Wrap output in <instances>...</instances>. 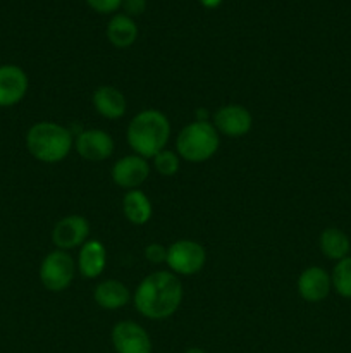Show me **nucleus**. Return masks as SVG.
Segmentation results:
<instances>
[{"mask_svg":"<svg viewBox=\"0 0 351 353\" xmlns=\"http://www.w3.org/2000/svg\"><path fill=\"white\" fill-rule=\"evenodd\" d=\"M133 302L138 312L147 319H169L182 302V285L174 272H151L138 285Z\"/></svg>","mask_w":351,"mask_h":353,"instance_id":"1","label":"nucleus"},{"mask_svg":"<svg viewBox=\"0 0 351 353\" xmlns=\"http://www.w3.org/2000/svg\"><path fill=\"white\" fill-rule=\"evenodd\" d=\"M171 137V123L167 116L157 109H145L131 119L127 126V143L134 154L145 159H153L165 150Z\"/></svg>","mask_w":351,"mask_h":353,"instance_id":"2","label":"nucleus"},{"mask_svg":"<svg viewBox=\"0 0 351 353\" xmlns=\"http://www.w3.org/2000/svg\"><path fill=\"white\" fill-rule=\"evenodd\" d=\"M71 130L58 123L41 121L33 124L26 134V147L36 161L45 164H57L71 152L74 140Z\"/></svg>","mask_w":351,"mask_h":353,"instance_id":"3","label":"nucleus"},{"mask_svg":"<svg viewBox=\"0 0 351 353\" xmlns=\"http://www.w3.org/2000/svg\"><path fill=\"white\" fill-rule=\"evenodd\" d=\"M220 138L210 121H195L182 128L176 140V154L184 161L198 164L215 155L219 150Z\"/></svg>","mask_w":351,"mask_h":353,"instance_id":"4","label":"nucleus"},{"mask_svg":"<svg viewBox=\"0 0 351 353\" xmlns=\"http://www.w3.org/2000/svg\"><path fill=\"white\" fill-rule=\"evenodd\" d=\"M76 274V264L64 250H54L41 261L40 281L48 292H64L71 286Z\"/></svg>","mask_w":351,"mask_h":353,"instance_id":"5","label":"nucleus"},{"mask_svg":"<svg viewBox=\"0 0 351 353\" xmlns=\"http://www.w3.org/2000/svg\"><path fill=\"white\" fill-rule=\"evenodd\" d=\"M167 265L176 276H193L203 269L206 252L198 241L179 240L167 247Z\"/></svg>","mask_w":351,"mask_h":353,"instance_id":"6","label":"nucleus"},{"mask_svg":"<svg viewBox=\"0 0 351 353\" xmlns=\"http://www.w3.org/2000/svg\"><path fill=\"white\" fill-rule=\"evenodd\" d=\"M89 223L86 217L72 214L58 221L52 231V241L57 250H72V248L83 247L88 241Z\"/></svg>","mask_w":351,"mask_h":353,"instance_id":"7","label":"nucleus"},{"mask_svg":"<svg viewBox=\"0 0 351 353\" xmlns=\"http://www.w3.org/2000/svg\"><path fill=\"white\" fill-rule=\"evenodd\" d=\"M112 345L117 353H151L150 334L134 321H120L114 326Z\"/></svg>","mask_w":351,"mask_h":353,"instance_id":"8","label":"nucleus"},{"mask_svg":"<svg viewBox=\"0 0 351 353\" xmlns=\"http://www.w3.org/2000/svg\"><path fill=\"white\" fill-rule=\"evenodd\" d=\"M212 124L219 131V134H226L229 138H241L250 133L251 126H253V117L246 107L229 103V105H222L213 114Z\"/></svg>","mask_w":351,"mask_h":353,"instance_id":"9","label":"nucleus"},{"mask_svg":"<svg viewBox=\"0 0 351 353\" xmlns=\"http://www.w3.org/2000/svg\"><path fill=\"white\" fill-rule=\"evenodd\" d=\"M150 176L148 159L141 155H126L112 165V179L117 186L124 190H138Z\"/></svg>","mask_w":351,"mask_h":353,"instance_id":"10","label":"nucleus"},{"mask_svg":"<svg viewBox=\"0 0 351 353\" xmlns=\"http://www.w3.org/2000/svg\"><path fill=\"white\" fill-rule=\"evenodd\" d=\"M76 152L85 161L102 162L114 154V140L103 130H85L76 134Z\"/></svg>","mask_w":351,"mask_h":353,"instance_id":"11","label":"nucleus"},{"mask_svg":"<svg viewBox=\"0 0 351 353\" xmlns=\"http://www.w3.org/2000/svg\"><path fill=\"white\" fill-rule=\"evenodd\" d=\"M332 290L330 274L323 268L312 265L306 268L298 278V293L305 302L319 303L329 296Z\"/></svg>","mask_w":351,"mask_h":353,"instance_id":"12","label":"nucleus"},{"mask_svg":"<svg viewBox=\"0 0 351 353\" xmlns=\"http://www.w3.org/2000/svg\"><path fill=\"white\" fill-rule=\"evenodd\" d=\"M28 76L19 65H0V107L19 103L28 92Z\"/></svg>","mask_w":351,"mask_h":353,"instance_id":"13","label":"nucleus"},{"mask_svg":"<svg viewBox=\"0 0 351 353\" xmlns=\"http://www.w3.org/2000/svg\"><path fill=\"white\" fill-rule=\"evenodd\" d=\"M93 107L96 112L105 119H119L126 114L127 102L126 97L116 86L103 85L93 92Z\"/></svg>","mask_w":351,"mask_h":353,"instance_id":"14","label":"nucleus"},{"mask_svg":"<svg viewBox=\"0 0 351 353\" xmlns=\"http://www.w3.org/2000/svg\"><path fill=\"white\" fill-rule=\"evenodd\" d=\"M107 250L100 240H88L79 248L78 269L85 278L95 279L105 271Z\"/></svg>","mask_w":351,"mask_h":353,"instance_id":"15","label":"nucleus"},{"mask_svg":"<svg viewBox=\"0 0 351 353\" xmlns=\"http://www.w3.org/2000/svg\"><path fill=\"white\" fill-rule=\"evenodd\" d=\"M93 299H95L96 305L102 309L117 310L129 303L131 293L124 283L117 281V279H105L96 285Z\"/></svg>","mask_w":351,"mask_h":353,"instance_id":"16","label":"nucleus"},{"mask_svg":"<svg viewBox=\"0 0 351 353\" xmlns=\"http://www.w3.org/2000/svg\"><path fill=\"white\" fill-rule=\"evenodd\" d=\"M107 40L116 48H127L138 40V24L124 12L114 14L107 24Z\"/></svg>","mask_w":351,"mask_h":353,"instance_id":"17","label":"nucleus"},{"mask_svg":"<svg viewBox=\"0 0 351 353\" xmlns=\"http://www.w3.org/2000/svg\"><path fill=\"white\" fill-rule=\"evenodd\" d=\"M123 212L134 226H143L151 219V202L141 190H129L123 199Z\"/></svg>","mask_w":351,"mask_h":353,"instance_id":"18","label":"nucleus"},{"mask_svg":"<svg viewBox=\"0 0 351 353\" xmlns=\"http://www.w3.org/2000/svg\"><path fill=\"white\" fill-rule=\"evenodd\" d=\"M320 252L330 261H343L344 257L350 255L351 241L348 234L339 228H327L320 233Z\"/></svg>","mask_w":351,"mask_h":353,"instance_id":"19","label":"nucleus"},{"mask_svg":"<svg viewBox=\"0 0 351 353\" xmlns=\"http://www.w3.org/2000/svg\"><path fill=\"white\" fill-rule=\"evenodd\" d=\"M332 288L337 295L343 299H351V255L344 257L343 261L336 262L332 272H330Z\"/></svg>","mask_w":351,"mask_h":353,"instance_id":"20","label":"nucleus"},{"mask_svg":"<svg viewBox=\"0 0 351 353\" xmlns=\"http://www.w3.org/2000/svg\"><path fill=\"white\" fill-rule=\"evenodd\" d=\"M179 155L172 150H162L153 157V168L158 174L172 178L179 171Z\"/></svg>","mask_w":351,"mask_h":353,"instance_id":"21","label":"nucleus"},{"mask_svg":"<svg viewBox=\"0 0 351 353\" xmlns=\"http://www.w3.org/2000/svg\"><path fill=\"white\" fill-rule=\"evenodd\" d=\"M89 9L98 14H114L120 9L123 0H85Z\"/></svg>","mask_w":351,"mask_h":353,"instance_id":"22","label":"nucleus"},{"mask_svg":"<svg viewBox=\"0 0 351 353\" xmlns=\"http://www.w3.org/2000/svg\"><path fill=\"white\" fill-rule=\"evenodd\" d=\"M145 257L151 264H162V262L167 261V248L162 247L160 243H150L145 248Z\"/></svg>","mask_w":351,"mask_h":353,"instance_id":"23","label":"nucleus"},{"mask_svg":"<svg viewBox=\"0 0 351 353\" xmlns=\"http://www.w3.org/2000/svg\"><path fill=\"white\" fill-rule=\"evenodd\" d=\"M123 10L126 16L138 17L147 10V0H123Z\"/></svg>","mask_w":351,"mask_h":353,"instance_id":"24","label":"nucleus"},{"mask_svg":"<svg viewBox=\"0 0 351 353\" xmlns=\"http://www.w3.org/2000/svg\"><path fill=\"white\" fill-rule=\"evenodd\" d=\"M200 6H203L205 9H217V7L222 6L224 0H198Z\"/></svg>","mask_w":351,"mask_h":353,"instance_id":"25","label":"nucleus"},{"mask_svg":"<svg viewBox=\"0 0 351 353\" xmlns=\"http://www.w3.org/2000/svg\"><path fill=\"white\" fill-rule=\"evenodd\" d=\"M196 121H209V112L205 109L196 110Z\"/></svg>","mask_w":351,"mask_h":353,"instance_id":"26","label":"nucleus"},{"mask_svg":"<svg viewBox=\"0 0 351 353\" xmlns=\"http://www.w3.org/2000/svg\"><path fill=\"white\" fill-rule=\"evenodd\" d=\"M184 353H206V352L203 350V348H198V347H191V348H188V350H186Z\"/></svg>","mask_w":351,"mask_h":353,"instance_id":"27","label":"nucleus"}]
</instances>
